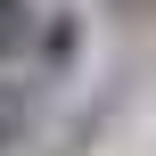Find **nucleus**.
I'll use <instances>...</instances> for the list:
<instances>
[{"instance_id":"nucleus-1","label":"nucleus","mask_w":156,"mask_h":156,"mask_svg":"<svg viewBox=\"0 0 156 156\" xmlns=\"http://www.w3.org/2000/svg\"><path fill=\"white\" fill-rule=\"evenodd\" d=\"M41 25H49V16H41L33 0H0V66L33 58V49H41Z\"/></svg>"},{"instance_id":"nucleus-2","label":"nucleus","mask_w":156,"mask_h":156,"mask_svg":"<svg viewBox=\"0 0 156 156\" xmlns=\"http://www.w3.org/2000/svg\"><path fill=\"white\" fill-rule=\"evenodd\" d=\"M25 123H33V82H0V156L25 140Z\"/></svg>"},{"instance_id":"nucleus-3","label":"nucleus","mask_w":156,"mask_h":156,"mask_svg":"<svg viewBox=\"0 0 156 156\" xmlns=\"http://www.w3.org/2000/svg\"><path fill=\"white\" fill-rule=\"evenodd\" d=\"M41 58H49V66H74V58H82V16H49V25H41Z\"/></svg>"},{"instance_id":"nucleus-4","label":"nucleus","mask_w":156,"mask_h":156,"mask_svg":"<svg viewBox=\"0 0 156 156\" xmlns=\"http://www.w3.org/2000/svg\"><path fill=\"white\" fill-rule=\"evenodd\" d=\"M115 8H156V0H115Z\"/></svg>"}]
</instances>
